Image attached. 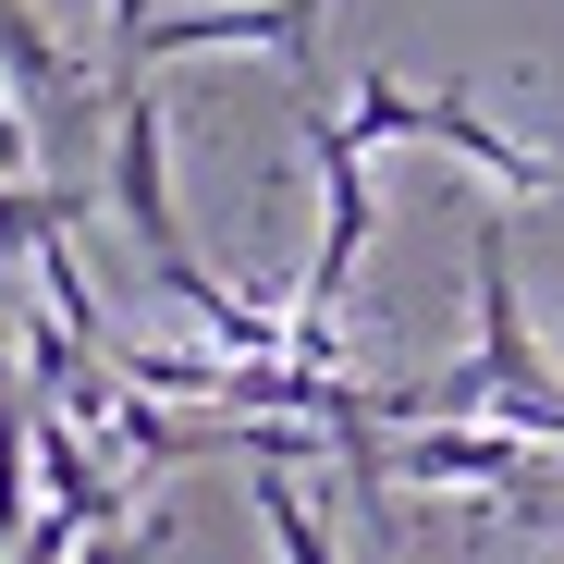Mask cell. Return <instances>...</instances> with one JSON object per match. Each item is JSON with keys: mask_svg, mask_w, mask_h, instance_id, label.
Instances as JSON below:
<instances>
[{"mask_svg": "<svg viewBox=\"0 0 564 564\" xmlns=\"http://www.w3.org/2000/svg\"><path fill=\"white\" fill-rule=\"evenodd\" d=\"M466 295H479V344H466L454 368H430V381H393L381 417H393V430H417V417H503V430L564 442V381H552V356H540V332H528L503 221L466 234Z\"/></svg>", "mask_w": 564, "mask_h": 564, "instance_id": "cell-1", "label": "cell"}, {"mask_svg": "<svg viewBox=\"0 0 564 564\" xmlns=\"http://www.w3.org/2000/svg\"><path fill=\"white\" fill-rule=\"evenodd\" d=\"M111 209H123V234H135V258H148V282L197 319L209 307V258L184 246V221H172V123H160V86H148V62H123L111 74Z\"/></svg>", "mask_w": 564, "mask_h": 564, "instance_id": "cell-2", "label": "cell"}, {"mask_svg": "<svg viewBox=\"0 0 564 564\" xmlns=\"http://www.w3.org/2000/svg\"><path fill=\"white\" fill-rule=\"evenodd\" d=\"M393 491H503L516 516H552L564 503V442L540 430H466V417H417L393 430Z\"/></svg>", "mask_w": 564, "mask_h": 564, "instance_id": "cell-3", "label": "cell"}, {"mask_svg": "<svg viewBox=\"0 0 564 564\" xmlns=\"http://www.w3.org/2000/svg\"><path fill=\"white\" fill-rule=\"evenodd\" d=\"M307 160H319V258L295 282V307L307 319H344V282H356L368 234H381V197H368V135L344 111H319V86H307Z\"/></svg>", "mask_w": 564, "mask_h": 564, "instance_id": "cell-4", "label": "cell"}, {"mask_svg": "<svg viewBox=\"0 0 564 564\" xmlns=\"http://www.w3.org/2000/svg\"><path fill=\"white\" fill-rule=\"evenodd\" d=\"M417 135H442L479 184H503V197H564V160H552V148H516L503 123H479L466 86H417Z\"/></svg>", "mask_w": 564, "mask_h": 564, "instance_id": "cell-5", "label": "cell"}, {"mask_svg": "<svg viewBox=\"0 0 564 564\" xmlns=\"http://www.w3.org/2000/svg\"><path fill=\"white\" fill-rule=\"evenodd\" d=\"M0 86H13V99L37 111V123H74V50L37 25V0H0Z\"/></svg>", "mask_w": 564, "mask_h": 564, "instance_id": "cell-6", "label": "cell"}, {"mask_svg": "<svg viewBox=\"0 0 564 564\" xmlns=\"http://www.w3.org/2000/svg\"><path fill=\"white\" fill-rule=\"evenodd\" d=\"M246 503H258V528H270L282 564H332V528H319V503H307L295 466H246Z\"/></svg>", "mask_w": 564, "mask_h": 564, "instance_id": "cell-7", "label": "cell"}, {"mask_svg": "<svg viewBox=\"0 0 564 564\" xmlns=\"http://www.w3.org/2000/svg\"><path fill=\"white\" fill-rule=\"evenodd\" d=\"M368 148H393V135H417V86L405 74H356V111H344Z\"/></svg>", "mask_w": 564, "mask_h": 564, "instance_id": "cell-8", "label": "cell"}, {"mask_svg": "<svg viewBox=\"0 0 564 564\" xmlns=\"http://www.w3.org/2000/svg\"><path fill=\"white\" fill-rule=\"evenodd\" d=\"M160 552H172V516H135V528H86L74 564H160Z\"/></svg>", "mask_w": 564, "mask_h": 564, "instance_id": "cell-9", "label": "cell"}, {"mask_svg": "<svg viewBox=\"0 0 564 564\" xmlns=\"http://www.w3.org/2000/svg\"><path fill=\"white\" fill-rule=\"evenodd\" d=\"M13 393H37V381H13V356H0V405H13Z\"/></svg>", "mask_w": 564, "mask_h": 564, "instance_id": "cell-10", "label": "cell"}, {"mask_svg": "<svg viewBox=\"0 0 564 564\" xmlns=\"http://www.w3.org/2000/svg\"><path fill=\"white\" fill-rule=\"evenodd\" d=\"M0 540H13V528H0Z\"/></svg>", "mask_w": 564, "mask_h": 564, "instance_id": "cell-11", "label": "cell"}]
</instances>
